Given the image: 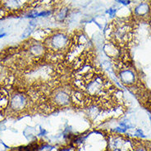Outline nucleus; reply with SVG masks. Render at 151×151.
I'll return each mask as SVG.
<instances>
[{"label":"nucleus","instance_id":"obj_1","mask_svg":"<svg viewBox=\"0 0 151 151\" xmlns=\"http://www.w3.org/2000/svg\"><path fill=\"white\" fill-rule=\"evenodd\" d=\"M83 88L88 95H100L105 88V83L102 76L99 75L89 76L85 78Z\"/></svg>","mask_w":151,"mask_h":151},{"label":"nucleus","instance_id":"obj_2","mask_svg":"<svg viewBox=\"0 0 151 151\" xmlns=\"http://www.w3.org/2000/svg\"><path fill=\"white\" fill-rule=\"evenodd\" d=\"M113 39L118 43L125 44L128 41L131 35V28L125 22L116 23L112 31Z\"/></svg>","mask_w":151,"mask_h":151},{"label":"nucleus","instance_id":"obj_3","mask_svg":"<svg viewBox=\"0 0 151 151\" xmlns=\"http://www.w3.org/2000/svg\"><path fill=\"white\" fill-rule=\"evenodd\" d=\"M69 44V39L63 33H57L48 39L47 45L55 52H59L66 49Z\"/></svg>","mask_w":151,"mask_h":151},{"label":"nucleus","instance_id":"obj_4","mask_svg":"<svg viewBox=\"0 0 151 151\" xmlns=\"http://www.w3.org/2000/svg\"><path fill=\"white\" fill-rule=\"evenodd\" d=\"M28 100L27 96L25 94L21 93H17L12 95L11 99L9 100V106L13 112L19 113L22 112L27 108Z\"/></svg>","mask_w":151,"mask_h":151},{"label":"nucleus","instance_id":"obj_5","mask_svg":"<svg viewBox=\"0 0 151 151\" xmlns=\"http://www.w3.org/2000/svg\"><path fill=\"white\" fill-rule=\"evenodd\" d=\"M109 149L111 151H132L131 144L121 136H113L109 139Z\"/></svg>","mask_w":151,"mask_h":151},{"label":"nucleus","instance_id":"obj_6","mask_svg":"<svg viewBox=\"0 0 151 151\" xmlns=\"http://www.w3.org/2000/svg\"><path fill=\"white\" fill-rule=\"evenodd\" d=\"M135 15L139 17H145L149 15L150 7L147 4H140L135 8Z\"/></svg>","mask_w":151,"mask_h":151},{"label":"nucleus","instance_id":"obj_7","mask_svg":"<svg viewBox=\"0 0 151 151\" xmlns=\"http://www.w3.org/2000/svg\"><path fill=\"white\" fill-rule=\"evenodd\" d=\"M120 78L122 81V82L127 85H131L135 81V75L131 70H125L121 72Z\"/></svg>","mask_w":151,"mask_h":151},{"label":"nucleus","instance_id":"obj_8","mask_svg":"<svg viewBox=\"0 0 151 151\" xmlns=\"http://www.w3.org/2000/svg\"><path fill=\"white\" fill-rule=\"evenodd\" d=\"M69 95L67 93H65L64 91H59L55 95L54 100L59 105H66L69 103Z\"/></svg>","mask_w":151,"mask_h":151},{"label":"nucleus","instance_id":"obj_9","mask_svg":"<svg viewBox=\"0 0 151 151\" xmlns=\"http://www.w3.org/2000/svg\"><path fill=\"white\" fill-rule=\"evenodd\" d=\"M9 104V99L7 91L0 90V111L7 108Z\"/></svg>","mask_w":151,"mask_h":151},{"label":"nucleus","instance_id":"obj_10","mask_svg":"<svg viewBox=\"0 0 151 151\" xmlns=\"http://www.w3.org/2000/svg\"><path fill=\"white\" fill-rule=\"evenodd\" d=\"M44 51V48L40 44H34V45H31L29 48V52H30L33 56L39 57L41 55Z\"/></svg>","mask_w":151,"mask_h":151},{"label":"nucleus","instance_id":"obj_11","mask_svg":"<svg viewBox=\"0 0 151 151\" xmlns=\"http://www.w3.org/2000/svg\"><path fill=\"white\" fill-rule=\"evenodd\" d=\"M68 11H69V9L67 7H63V8H61L60 10L58 12L56 16H55V19L58 22H63L65 19L67 18V17H68Z\"/></svg>","mask_w":151,"mask_h":151},{"label":"nucleus","instance_id":"obj_12","mask_svg":"<svg viewBox=\"0 0 151 151\" xmlns=\"http://www.w3.org/2000/svg\"><path fill=\"white\" fill-rule=\"evenodd\" d=\"M36 26V22L35 21H31L29 23V25L27 26V27L25 29L24 32L22 35V38H27L28 36H30V35L32 33V31L34 30V28Z\"/></svg>","mask_w":151,"mask_h":151},{"label":"nucleus","instance_id":"obj_13","mask_svg":"<svg viewBox=\"0 0 151 151\" xmlns=\"http://www.w3.org/2000/svg\"><path fill=\"white\" fill-rule=\"evenodd\" d=\"M134 151H148L146 148L143 146L141 144L138 143L136 146H134Z\"/></svg>","mask_w":151,"mask_h":151},{"label":"nucleus","instance_id":"obj_14","mask_svg":"<svg viewBox=\"0 0 151 151\" xmlns=\"http://www.w3.org/2000/svg\"><path fill=\"white\" fill-rule=\"evenodd\" d=\"M116 12H117V10L116 9H113V8H110L109 11L107 12L109 14L110 17H114L115 16V14H116Z\"/></svg>","mask_w":151,"mask_h":151},{"label":"nucleus","instance_id":"obj_15","mask_svg":"<svg viewBox=\"0 0 151 151\" xmlns=\"http://www.w3.org/2000/svg\"><path fill=\"white\" fill-rule=\"evenodd\" d=\"M116 2H117L118 4H124V5H127L130 4V1L129 0H115Z\"/></svg>","mask_w":151,"mask_h":151},{"label":"nucleus","instance_id":"obj_16","mask_svg":"<svg viewBox=\"0 0 151 151\" xmlns=\"http://www.w3.org/2000/svg\"><path fill=\"white\" fill-rule=\"evenodd\" d=\"M126 130L127 129L126 128H121V127H117V128H115V132H119V133H124L125 132H126Z\"/></svg>","mask_w":151,"mask_h":151},{"label":"nucleus","instance_id":"obj_17","mask_svg":"<svg viewBox=\"0 0 151 151\" xmlns=\"http://www.w3.org/2000/svg\"><path fill=\"white\" fill-rule=\"evenodd\" d=\"M52 150V148L50 146H45V147L40 148V151H50Z\"/></svg>","mask_w":151,"mask_h":151},{"label":"nucleus","instance_id":"obj_18","mask_svg":"<svg viewBox=\"0 0 151 151\" xmlns=\"http://www.w3.org/2000/svg\"><path fill=\"white\" fill-rule=\"evenodd\" d=\"M60 151H74V150L72 147H67L64 148V149H62Z\"/></svg>","mask_w":151,"mask_h":151}]
</instances>
